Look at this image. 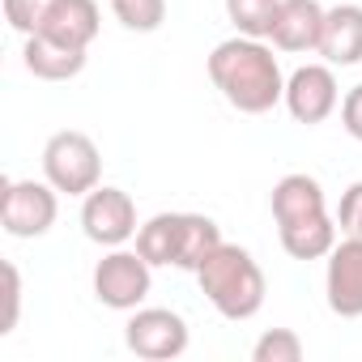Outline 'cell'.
<instances>
[{
    "label": "cell",
    "instance_id": "6da1fadb",
    "mask_svg": "<svg viewBox=\"0 0 362 362\" xmlns=\"http://www.w3.org/2000/svg\"><path fill=\"white\" fill-rule=\"evenodd\" d=\"M209 81L243 115H264L286 98V77L273 47L247 35H235L209 52Z\"/></svg>",
    "mask_w": 362,
    "mask_h": 362
},
{
    "label": "cell",
    "instance_id": "7a4b0ae2",
    "mask_svg": "<svg viewBox=\"0 0 362 362\" xmlns=\"http://www.w3.org/2000/svg\"><path fill=\"white\" fill-rule=\"evenodd\" d=\"M269 209H273V222H277V239L286 247V256L294 260H324L332 247H337V218L328 214V201H324V188L315 175H303V170H290L273 184V197H269Z\"/></svg>",
    "mask_w": 362,
    "mask_h": 362
},
{
    "label": "cell",
    "instance_id": "3957f363",
    "mask_svg": "<svg viewBox=\"0 0 362 362\" xmlns=\"http://www.w3.org/2000/svg\"><path fill=\"white\" fill-rule=\"evenodd\" d=\"M197 281H201V294L214 303V311L222 320H252L260 307H264V273L256 264V256L239 243H222L201 269H197Z\"/></svg>",
    "mask_w": 362,
    "mask_h": 362
},
{
    "label": "cell",
    "instance_id": "277c9868",
    "mask_svg": "<svg viewBox=\"0 0 362 362\" xmlns=\"http://www.w3.org/2000/svg\"><path fill=\"white\" fill-rule=\"evenodd\" d=\"M43 179L64 197H86L103 184V153L90 132L60 128L43 145Z\"/></svg>",
    "mask_w": 362,
    "mask_h": 362
},
{
    "label": "cell",
    "instance_id": "5b68a950",
    "mask_svg": "<svg viewBox=\"0 0 362 362\" xmlns=\"http://www.w3.org/2000/svg\"><path fill=\"white\" fill-rule=\"evenodd\" d=\"M60 218V192L47 179H5L0 188V222L13 239H43Z\"/></svg>",
    "mask_w": 362,
    "mask_h": 362
},
{
    "label": "cell",
    "instance_id": "8992f818",
    "mask_svg": "<svg viewBox=\"0 0 362 362\" xmlns=\"http://www.w3.org/2000/svg\"><path fill=\"white\" fill-rule=\"evenodd\" d=\"M153 290V264L141 252L107 247V256L94 264V298L111 311H136Z\"/></svg>",
    "mask_w": 362,
    "mask_h": 362
},
{
    "label": "cell",
    "instance_id": "52a82bcc",
    "mask_svg": "<svg viewBox=\"0 0 362 362\" xmlns=\"http://www.w3.org/2000/svg\"><path fill=\"white\" fill-rule=\"evenodd\" d=\"M188 320L170 307H136L124 324V345L145 358V362H170L179 354H188Z\"/></svg>",
    "mask_w": 362,
    "mask_h": 362
},
{
    "label": "cell",
    "instance_id": "ba28073f",
    "mask_svg": "<svg viewBox=\"0 0 362 362\" xmlns=\"http://www.w3.org/2000/svg\"><path fill=\"white\" fill-rule=\"evenodd\" d=\"M81 230L98 247H124L141 230L132 197L124 188H111V184H98L94 192H86L81 197Z\"/></svg>",
    "mask_w": 362,
    "mask_h": 362
},
{
    "label": "cell",
    "instance_id": "9c48e42d",
    "mask_svg": "<svg viewBox=\"0 0 362 362\" xmlns=\"http://www.w3.org/2000/svg\"><path fill=\"white\" fill-rule=\"evenodd\" d=\"M286 111L294 115V124H324L337 107H341V90L332 77V64H298L286 77Z\"/></svg>",
    "mask_w": 362,
    "mask_h": 362
},
{
    "label": "cell",
    "instance_id": "30bf717a",
    "mask_svg": "<svg viewBox=\"0 0 362 362\" xmlns=\"http://www.w3.org/2000/svg\"><path fill=\"white\" fill-rule=\"evenodd\" d=\"M324 294H328V311L332 315H341V320H358L362 315V239L358 235L337 239V247L328 252Z\"/></svg>",
    "mask_w": 362,
    "mask_h": 362
},
{
    "label": "cell",
    "instance_id": "8fae6325",
    "mask_svg": "<svg viewBox=\"0 0 362 362\" xmlns=\"http://www.w3.org/2000/svg\"><path fill=\"white\" fill-rule=\"evenodd\" d=\"M324 5L320 0H281L277 18H273V47L277 52H315L324 35Z\"/></svg>",
    "mask_w": 362,
    "mask_h": 362
},
{
    "label": "cell",
    "instance_id": "7c38bea8",
    "mask_svg": "<svg viewBox=\"0 0 362 362\" xmlns=\"http://www.w3.org/2000/svg\"><path fill=\"white\" fill-rule=\"evenodd\" d=\"M315 52L332 69L362 64V5H332L324 13V35Z\"/></svg>",
    "mask_w": 362,
    "mask_h": 362
},
{
    "label": "cell",
    "instance_id": "4fadbf2b",
    "mask_svg": "<svg viewBox=\"0 0 362 362\" xmlns=\"http://www.w3.org/2000/svg\"><path fill=\"white\" fill-rule=\"evenodd\" d=\"M86 56L81 47H69L52 35H26V47H22V60H26V73H35L39 81H73L81 69H86Z\"/></svg>",
    "mask_w": 362,
    "mask_h": 362
},
{
    "label": "cell",
    "instance_id": "5bb4252c",
    "mask_svg": "<svg viewBox=\"0 0 362 362\" xmlns=\"http://www.w3.org/2000/svg\"><path fill=\"white\" fill-rule=\"evenodd\" d=\"M98 26H103V13H98V0H60L52 9V18L35 30V35H52L69 47H81L90 52V43L98 39Z\"/></svg>",
    "mask_w": 362,
    "mask_h": 362
},
{
    "label": "cell",
    "instance_id": "9a60e30c",
    "mask_svg": "<svg viewBox=\"0 0 362 362\" xmlns=\"http://www.w3.org/2000/svg\"><path fill=\"white\" fill-rule=\"evenodd\" d=\"M184 226H188V214H153L136 230V252L153 269H162V264L179 269V260H184Z\"/></svg>",
    "mask_w": 362,
    "mask_h": 362
},
{
    "label": "cell",
    "instance_id": "2e32d148",
    "mask_svg": "<svg viewBox=\"0 0 362 362\" xmlns=\"http://www.w3.org/2000/svg\"><path fill=\"white\" fill-rule=\"evenodd\" d=\"M277 5H281V0H226V18L235 22L239 35H247V39H269L273 18H277Z\"/></svg>",
    "mask_w": 362,
    "mask_h": 362
},
{
    "label": "cell",
    "instance_id": "e0dca14e",
    "mask_svg": "<svg viewBox=\"0 0 362 362\" xmlns=\"http://www.w3.org/2000/svg\"><path fill=\"white\" fill-rule=\"evenodd\" d=\"M111 13L119 18L124 30L149 35V30H158L162 18H166V0H111Z\"/></svg>",
    "mask_w": 362,
    "mask_h": 362
},
{
    "label": "cell",
    "instance_id": "ac0fdd59",
    "mask_svg": "<svg viewBox=\"0 0 362 362\" xmlns=\"http://www.w3.org/2000/svg\"><path fill=\"white\" fill-rule=\"evenodd\" d=\"M252 362H303V337L294 328H269L252 345Z\"/></svg>",
    "mask_w": 362,
    "mask_h": 362
},
{
    "label": "cell",
    "instance_id": "d6986e66",
    "mask_svg": "<svg viewBox=\"0 0 362 362\" xmlns=\"http://www.w3.org/2000/svg\"><path fill=\"white\" fill-rule=\"evenodd\" d=\"M56 5H60V0H0V9H5V22H9L18 35H35V30L52 18Z\"/></svg>",
    "mask_w": 362,
    "mask_h": 362
},
{
    "label": "cell",
    "instance_id": "ffe728a7",
    "mask_svg": "<svg viewBox=\"0 0 362 362\" xmlns=\"http://www.w3.org/2000/svg\"><path fill=\"white\" fill-rule=\"evenodd\" d=\"M0 273H5V320H0V337H9L22 320V273L13 260L0 264Z\"/></svg>",
    "mask_w": 362,
    "mask_h": 362
},
{
    "label": "cell",
    "instance_id": "44dd1931",
    "mask_svg": "<svg viewBox=\"0 0 362 362\" xmlns=\"http://www.w3.org/2000/svg\"><path fill=\"white\" fill-rule=\"evenodd\" d=\"M332 218H337V230L341 235H358L362 239V179L341 192V205H337Z\"/></svg>",
    "mask_w": 362,
    "mask_h": 362
},
{
    "label": "cell",
    "instance_id": "7402d4cb",
    "mask_svg": "<svg viewBox=\"0 0 362 362\" xmlns=\"http://www.w3.org/2000/svg\"><path fill=\"white\" fill-rule=\"evenodd\" d=\"M341 128H345L354 141H362V81L341 98Z\"/></svg>",
    "mask_w": 362,
    "mask_h": 362
}]
</instances>
